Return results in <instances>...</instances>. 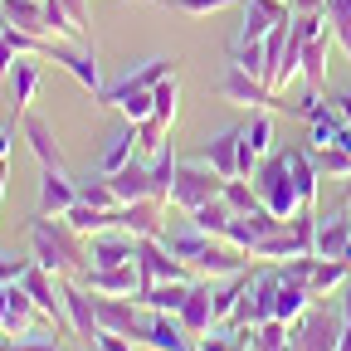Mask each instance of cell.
Returning a JSON list of instances; mask_svg holds the SVG:
<instances>
[{"instance_id": "cell-28", "label": "cell", "mask_w": 351, "mask_h": 351, "mask_svg": "<svg viewBox=\"0 0 351 351\" xmlns=\"http://www.w3.org/2000/svg\"><path fill=\"white\" fill-rule=\"evenodd\" d=\"M327 44H332V34L302 39V83L313 93H322V83H327Z\"/></svg>"}, {"instance_id": "cell-57", "label": "cell", "mask_w": 351, "mask_h": 351, "mask_svg": "<svg viewBox=\"0 0 351 351\" xmlns=\"http://www.w3.org/2000/svg\"><path fill=\"white\" fill-rule=\"evenodd\" d=\"M0 29H5V5H0Z\"/></svg>"}, {"instance_id": "cell-5", "label": "cell", "mask_w": 351, "mask_h": 351, "mask_svg": "<svg viewBox=\"0 0 351 351\" xmlns=\"http://www.w3.org/2000/svg\"><path fill=\"white\" fill-rule=\"evenodd\" d=\"M341 332H346V313H341V307L313 302V307L293 322V346H298V351H337Z\"/></svg>"}, {"instance_id": "cell-40", "label": "cell", "mask_w": 351, "mask_h": 351, "mask_svg": "<svg viewBox=\"0 0 351 351\" xmlns=\"http://www.w3.org/2000/svg\"><path fill=\"white\" fill-rule=\"evenodd\" d=\"M78 200H88V205H98V210H117V191H112V181L98 171V181H83L78 186Z\"/></svg>"}, {"instance_id": "cell-18", "label": "cell", "mask_w": 351, "mask_h": 351, "mask_svg": "<svg viewBox=\"0 0 351 351\" xmlns=\"http://www.w3.org/2000/svg\"><path fill=\"white\" fill-rule=\"evenodd\" d=\"M20 132H25V142H29V152H34L39 171H64V152H59V142H54L49 122H44V117H34V112H25Z\"/></svg>"}, {"instance_id": "cell-33", "label": "cell", "mask_w": 351, "mask_h": 351, "mask_svg": "<svg viewBox=\"0 0 351 351\" xmlns=\"http://www.w3.org/2000/svg\"><path fill=\"white\" fill-rule=\"evenodd\" d=\"M249 346H258V351H293V322H283V317L258 322L249 332Z\"/></svg>"}, {"instance_id": "cell-60", "label": "cell", "mask_w": 351, "mask_h": 351, "mask_svg": "<svg viewBox=\"0 0 351 351\" xmlns=\"http://www.w3.org/2000/svg\"><path fill=\"white\" fill-rule=\"evenodd\" d=\"M244 351H258V346H244Z\"/></svg>"}, {"instance_id": "cell-35", "label": "cell", "mask_w": 351, "mask_h": 351, "mask_svg": "<svg viewBox=\"0 0 351 351\" xmlns=\"http://www.w3.org/2000/svg\"><path fill=\"white\" fill-rule=\"evenodd\" d=\"M176 152L166 147L161 156H152V200H161V205H171V186H176Z\"/></svg>"}, {"instance_id": "cell-50", "label": "cell", "mask_w": 351, "mask_h": 351, "mask_svg": "<svg viewBox=\"0 0 351 351\" xmlns=\"http://www.w3.org/2000/svg\"><path fill=\"white\" fill-rule=\"evenodd\" d=\"M337 117H341V122H346V127H351V88H346V93H341V98H337Z\"/></svg>"}, {"instance_id": "cell-6", "label": "cell", "mask_w": 351, "mask_h": 351, "mask_svg": "<svg viewBox=\"0 0 351 351\" xmlns=\"http://www.w3.org/2000/svg\"><path fill=\"white\" fill-rule=\"evenodd\" d=\"M219 98L234 103V108H269V112H288V108H293L283 93H274V88L263 83V78L244 73L239 64H230V69H225V78H219Z\"/></svg>"}, {"instance_id": "cell-46", "label": "cell", "mask_w": 351, "mask_h": 351, "mask_svg": "<svg viewBox=\"0 0 351 351\" xmlns=\"http://www.w3.org/2000/svg\"><path fill=\"white\" fill-rule=\"evenodd\" d=\"M93 346H103V351H132V337H122V332H98Z\"/></svg>"}, {"instance_id": "cell-36", "label": "cell", "mask_w": 351, "mask_h": 351, "mask_svg": "<svg viewBox=\"0 0 351 351\" xmlns=\"http://www.w3.org/2000/svg\"><path fill=\"white\" fill-rule=\"evenodd\" d=\"M137 147H142V152H152V156H161V152L171 147V122H166V117H156V112H152L147 122H137Z\"/></svg>"}, {"instance_id": "cell-15", "label": "cell", "mask_w": 351, "mask_h": 351, "mask_svg": "<svg viewBox=\"0 0 351 351\" xmlns=\"http://www.w3.org/2000/svg\"><path fill=\"white\" fill-rule=\"evenodd\" d=\"M147 346L152 351H200V337H191L176 313H152L147 317Z\"/></svg>"}, {"instance_id": "cell-25", "label": "cell", "mask_w": 351, "mask_h": 351, "mask_svg": "<svg viewBox=\"0 0 351 351\" xmlns=\"http://www.w3.org/2000/svg\"><path fill=\"white\" fill-rule=\"evenodd\" d=\"M346 244H351V219H346V210H341V215L317 219V244H313V254H317V258H341V254H346Z\"/></svg>"}, {"instance_id": "cell-29", "label": "cell", "mask_w": 351, "mask_h": 351, "mask_svg": "<svg viewBox=\"0 0 351 351\" xmlns=\"http://www.w3.org/2000/svg\"><path fill=\"white\" fill-rule=\"evenodd\" d=\"M346 278H351V263H346V258H317L307 288H313V298H327V293H341Z\"/></svg>"}, {"instance_id": "cell-3", "label": "cell", "mask_w": 351, "mask_h": 351, "mask_svg": "<svg viewBox=\"0 0 351 351\" xmlns=\"http://www.w3.org/2000/svg\"><path fill=\"white\" fill-rule=\"evenodd\" d=\"M249 181H254L258 200L269 205L278 219H293V215L302 210V200H298V186H293V166H288V147L263 156V161H258V171L249 176Z\"/></svg>"}, {"instance_id": "cell-13", "label": "cell", "mask_w": 351, "mask_h": 351, "mask_svg": "<svg viewBox=\"0 0 351 351\" xmlns=\"http://www.w3.org/2000/svg\"><path fill=\"white\" fill-rule=\"evenodd\" d=\"M176 317H181V327H186L191 337H210V332L219 327V317H215V278L191 283V298H186V307H181Z\"/></svg>"}, {"instance_id": "cell-11", "label": "cell", "mask_w": 351, "mask_h": 351, "mask_svg": "<svg viewBox=\"0 0 351 351\" xmlns=\"http://www.w3.org/2000/svg\"><path fill=\"white\" fill-rule=\"evenodd\" d=\"M93 307H98V327L103 332H122L132 341H147V322L137 317V302H132V298H103V293H93Z\"/></svg>"}, {"instance_id": "cell-53", "label": "cell", "mask_w": 351, "mask_h": 351, "mask_svg": "<svg viewBox=\"0 0 351 351\" xmlns=\"http://www.w3.org/2000/svg\"><path fill=\"white\" fill-rule=\"evenodd\" d=\"M5 307H10V283H0V322H5Z\"/></svg>"}, {"instance_id": "cell-17", "label": "cell", "mask_w": 351, "mask_h": 351, "mask_svg": "<svg viewBox=\"0 0 351 351\" xmlns=\"http://www.w3.org/2000/svg\"><path fill=\"white\" fill-rule=\"evenodd\" d=\"M49 59L54 64H64L88 93H103V69H98V59L88 54V49H78V44H64V39H54V49H49Z\"/></svg>"}, {"instance_id": "cell-55", "label": "cell", "mask_w": 351, "mask_h": 351, "mask_svg": "<svg viewBox=\"0 0 351 351\" xmlns=\"http://www.w3.org/2000/svg\"><path fill=\"white\" fill-rule=\"evenodd\" d=\"M337 351H351V317H346V332H341V341H337Z\"/></svg>"}, {"instance_id": "cell-31", "label": "cell", "mask_w": 351, "mask_h": 351, "mask_svg": "<svg viewBox=\"0 0 351 351\" xmlns=\"http://www.w3.org/2000/svg\"><path fill=\"white\" fill-rule=\"evenodd\" d=\"M132 156H137V122H127V127L117 132V137L103 147V161H98V171H103V176H117V171H122Z\"/></svg>"}, {"instance_id": "cell-41", "label": "cell", "mask_w": 351, "mask_h": 351, "mask_svg": "<svg viewBox=\"0 0 351 351\" xmlns=\"http://www.w3.org/2000/svg\"><path fill=\"white\" fill-rule=\"evenodd\" d=\"M152 93H156V117L176 122V103H181V83H176V73H171V78H161Z\"/></svg>"}, {"instance_id": "cell-27", "label": "cell", "mask_w": 351, "mask_h": 351, "mask_svg": "<svg viewBox=\"0 0 351 351\" xmlns=\"http://www.w3.org/2000/svg\"><path fill=\"white\" fill-rule=\"evenodd\" d=\"M249 254H254V258H298V254H313V249L293 234V225H278L274 234H263Z\"/></svg>"}, {"instance_id": "cell-52", "label": "cell", "mask_w": 351, "mask_h": 351, "mask_svg": "<svg viewBox=\"0 0 351 351\" xmlns=\"http://www.w3.org/2000/svg\"><path fill=\"white\" fill-rule=\"evenodd\" d=\"M5 181H10V156H0V200H5Z\"/></svg>"}, {"instance_id": "cell-44", "label": "cell", "mask_w": 351, "mask_h": 351, "mask_svg": "<svg viewBox=\"0 0 351 351\" xmlns=\"http://www.w3.org/2000/svg\"><path fill=\"white\" fill-rule=\"evenodd\" d=\"M337 132H341V117L327 112V117L313 122V137H307V142H313V152H327V147H337Z\"/></svg>"}, {"instance_id": "cell-62", "label": "cell", "mask_w": 351, "mask_h": 351, "mask_svg": "<svg viewBox=\"0 0 351 351\" xmlns=\"http://www.w3.org/2000/svg\"><path fill=\"white\" fill-rule=\"evenodd\" d=\"M93 351H103V346H93Z\"/></svg>"}, {"instance_id": "cell-30", "label": "cell", "mask_w": 351, "mask_h": 351, "mask_svg": "<svg viewBox=\"0 0 351 351\" xmlns=\"http://www.w3.org/2000/svg\"><path fill=\"white\" fill-rule=\"evenodd\" d=\"M230 225H234V210L225 205V195L210 200V205H200V210L191 215V230H200V234H210V239H225Z\"/></svg>"}, {"instance_id": "cell-38", "label": "cell", "mask_w": 351, "mask_h": 351, "mask_svg": "<svg viewBox=\"0 0 351 351\" xmlns=\"http://www.w3.org/2000/svg\"><path fill=\"white\" fill-rule=\"evenodd\" d=\"M161 5H171L176 15L205 20V15H219V10H230V5H244V0H161Z\"/></svg>"}, {"instance_id": "cell-61", "label": "cell", "mask_w": 351, "mask_h": 351, "mask_svg": "<svg viewBox=\"0 0 351 351\" xmlns=\"http://www.w3.org/2000/svg\"><path fill=\"white\" fill-rule=\"evenodd\" d=\"M346 10H351V0H346Z\"/></svg>"}, {"instance_id": "cell-22", "label": "cell", "mask_w": 351, "mask_h": 351, "mask_svg": "<svg viewBox=\"0 0 351 351\" xmlns=\"http://www.w3.org/2000/svg\"><path fill=\"white\" fill-rule=\"evenodd\" d=\"M39 317L44 313L34 307V298L25 293V283H10V307H5V322H0V337H29Z\"/></svg>"}, {"instance_id": "cell-58", "label": "cell", "mask_w": 351, "mask_h": 351, "mask_svg": "<svg viewBox=\"0 0 351 351\" xmlns=\"http://www.w3.org/2000/svg\"><path fill=\"white\" fill-rule=\"evenodd\" d=\"M341 258H346V263H351V244H346V254H341Z\"/></svg>"}, {"instance_id": "cell-23", "label": "cell", "mask_w": 351, "mask_h": 351, "mask_svg": "<svg viewBox=\"0 0 351 351\" xmlns=\"http://www.w3.org/2000/svg\"><path fill=\"white\" fill-rule=\"evenodd\" d=\"M191 298V278H176V283H147L137 298V307H147V313H181Z\"/></svg>"}, {"instance_id": "cell-9", "label": "cell", "mask_w": 351, "mask_h": 351, "mask_svg": "<svg viewBox=\"0 0 351 351\" xmlns=\"http://www.w3.org/2000/svg\"><path fill=\"white\" fill-rule=\"evenodd\" d=\"M166 205L161 200H132V205H117L112 219H117V230H127L132 239H161L166 234Z\"/></svg>"}, {"instance_id": "cell-12", "label": "cell", "mask_w": 351, "mask_h": 351, "mask_svg": "<svg viewBox=\"0 0 351 351\" xmlns=\"http://www.w3.org/2000/svg\"><path fill=\"white\" fill-rule=\"evenodd\" d=\"M78 283H88L103 298H137L142 293V269H137V258H132V263H117V269H88Z\"/></svg>"}, {"instance_id": "cell-54", "label": "cell", "mask_w": 351, "mask_h": 351, "mask_svg": "<svg viewBox=\"0 0 351 351\" xmlns=\"http://www.w3.org/2000/svg\"><path fill=\"white\" fill-rule=\"evenodd\" d=\"M337 298H341V313H346V317H351V278H346V288H341V293H337Z\"/></svg>"}, {"instance_id": "cell-20", "label": "cell", "mask_w": 351, "mask_h": 351, "mask_svg": "<svg viewBox=\"0 0 351 351\" xmlns=\"http://www.w3.org/2000/svg\"><path fill=\"white\" fill-rule=\"evenodd\" d=\"M239 156H244V132H219V137L205 142V152H200V161H205L210 171H219L225 181H234V176H239Z\"/></svg>"}, {"instance_id": "cell-49", "label": "cell", "mask_w": 351, "mask_h": 351, "mask_svg": "<svg viewBox=\"0 0 351 351\" xmlns=\"http://www.w3.org/2000/svg\"><path fill=\"white\" fill-rule=\"evenodd\" d=\"M10 351H59V346H54V341H25V337H15Z\"/></svg>"}, {"instance_id": "cell-34", "label": "cell", "mask_w": 351, "mask_h": 351, "mask_svg": "<svg viewBox=\"0 0 351 351\" xmlns=\"http://www.w3.org/2000/svg\"><path fill=\"white\" fill-rule=\"evenodd\" d=\"M230 64H239L254 78H269V54H263V39H234L230 44Z\"/></svg>"}, {"instance_id": "cell-7", "label": "cell", "mask_w": 351, "mask_h": 351, "mask_svg": "<svg viewBox=\"0 0 351 351\" xmlns=\"http://www.w3.org/2000/svg\"><path fill=\"white\" fill-rule=\"evenodd\" d=\"M137 269H142V288L147 283H176V278L195 274L186 258H176L166 249V239H137Z\"/></svg>"}, {"instance_id": "cell-24", "label": "cell", "mask_w": 351, "mask_h": 351, "mask_svg": "<svg viewBox=\"0 0 351 351\" xmlns=\"http://www.w3.org/2000/svg\"><path fill=\"white\" fill-rule=\"evenodd\" d=\"M317 298H313V288H307L302 278H288V274H278V302H274V317H283V322H298L307 307H313Z\"/></svg>"}, {"instance_id": "cell-47", "label": "cell", "mask_w": 351, "mask_h": 351, "mask_svg": "<svg viewBox=\"0 0 351 351\" xmlns=\"http://www.w3.org/2000/svg\"><path fill=\"white\" fill-rule=\"evenodd\" d=\"M59 5H64V10H69V15H73V20H78L83 29L93 25V10H88V0H59Z\"/></svg>"}, {"instance_id": "cell-4", "label": "cell", "mask_w": 351, "mask_h": 351, "mask_svg": "<svg viewBox=\"0 0 351 351\" xmlns=\"http://www.w3.org/2000/svg\"><path fill=\"white\" fill-rule=\"evenodd\" d=\"M219 195H225V176H219V171H210L205 161H181V166H176V186H171V205L176 210L195 215L200 205H210Z\"/></svg>"}, {"instance_id": "cell-10", "label": "cell", "mask_w": 351, "mask_h": 351, "mask_svg": "<svg viewBox=\"0 0 351 351\" xmlns=\"http://www.w3.org/2000/svg\"><path fill=\"white\" fill-rule=\"evenodd\" d=\"M64 283V307H69V332L73 337H88V341H98V307H93V288L78 283V278H59Z\"/></svg>"}, {"instance_id": "cell-48", "label": "cell", "mask_w": 351, "mask_h": 351, "mask_svg": "<svg viewBox=\"0 0 351 351\" xmlns=\"http://www.w3.org/2000/svg\"><path fill=\"white\" fill-rule=\"evenodd\" d=\"M293 15H327V0H293Z\"/></svg>"}, {"instance_id": "cell-56", "label": "cell", "mask_w": 351, "mask_h": 351, "mask_svg": "<svg viewBox=\"0 0 351 351\" xmlns=\"http://www.w3.org/2000/svg\"><path fill=\"white\" fill-rule=\"evenodd\" d=\"M341 195H346V200H351V176H346V181H341Z\"/></svg>"}, {"instance_id": "cell-32", "label": "cell", "mask_w": 351, "mask_h": 351, "mask_svg": "<svg viewBox=\"0 0 351 351\" xmlns=\"http://www.w3.org/2000/svg\"><path fill=\"white\" fill-rule=\"evenodd\" d=\"M0 5H5V25L49 39V29H44V0H0Z\"/></svg>"}, {"instance_id": "cell-19", "label": "cell", "mask_w": 351, "mask_h": 351, "mask_svg": "<svg viewBox=\"0 0 351 351\" xmlns=\"http://www.w3.org/2000/svg\"><path fill=\"white\" fill-rule=\"evenodd\" d=\"M78 205V186L69 171H39V215H69Z\"/></svg>"}, {"instance_id": "cell-59", "label": "cell", "mask_w": 351, "mask_h": 351, "mask_svg": "<svg viewBox=\"0 0 351 351\" xmlns=\"http://www.w3.org/2000/svg\"><path fill=\"white\" fill-rule=\"evenodd\" d=\"M0 351H10V341H0Z\"/></svg>"}, {"instance_id": "cell-43", "label": "cell", "mask_w": 351, "mask_h": 351, "mask_svg": "<svg viewBox=\"0 0 351 351\" xmlns=\"http://www.w3.org/2000/svg\"><path fill=\"white\" fill-rule=\"evenodd\" d=\"M317 166L332 176V181H346L351 176V152L346 147H327V152H317Z\"/></svg>"}, {"instance_id": "cell-2", "label": "cell", "mask_w": 351, "mask_h": 351, "mask_svg": "<svg viewBox=\"0 0 351 351\" xmlns=\"http://www.w3.org/2000/svg\"><path fill=\"white\" fill-rule=\"evenodd\" d=\"M166 249H171L176 258H186L200 278H215V283H219V278H234V274L249 269V249H239V244H230V239H210V234H200V230L171 234Z\"/></svg>"}, {"instance_id": "cell-21", "label": "cell", "mask_w": 351, "mask_h": 351, "mask_svg": "<svg viewBox=\"0 0 351 351\" xmlns=\"http://www.w3.org/2000/svg\"><path fill=\"white\" fill-rule=\"evenodd\" d=\"M112 191H117V205H132V200H152V161H137L132 156L117 176H108Z\"/></svg>"}, {"instance_id": "cell-16", "label": "cell", "mask_w": 351, "mask_h": 351, "mask_svg": "<svg viewBox=\"0 0 351 351\" xmlns=\"http://www.w3.org/2000/svg\"><path fill=\"white\" fill-rule=\"evenodd\" d=\"M88 258H93V269H117V263H132L137 258V239L127 230H103L88 239Z\"/></svg>"}, {"instance_id": "cell-1", "label": "cell", "mask_w": 351, "mask_h": 351, "mask_svg": "<svg viewBox=\"0 0 351 351\" xmlns=\"http://www.w3.org/2000/svg\"><path fill=\"white\" fill-rule=\"evenodd\" d=\"M29 258L39 269H49L54 278H83L93 269V258H88V234H78L64 215H34L29 225Z\"/></svg>"}, {"instance_id": "cell-39", "label": "cell", "mask_w": 351, "mask_h": 351, "mask_svg": "<svg viewBox=\"0 0 351 351\" xmlns=\"http://www.w3.org/2000/svg\"><path fill=\"white\" fill-rule=\"evenodd\" d=\"M327 25H332V44H341L346 59H351V10H346V0H327Z\"/></svg>"}, {"instance_id": "cell-42", "label": "cell", "mask_w": 351, "mask_h": 351, "mask_svg": "<svg viewBox=\"0 0 351 351\" xmlns=\"http://www.w3.org/2000/svg\"><path fill=\"white\" fill-rule=\"evenodd\" d=\"M171 73H176V59H147L142 69H132L127 78H132V83H142V88H156V83L171 78Z\"/></svg>"}, {"instance_id": "cell-45", "label": "cell", "mask_w": 351, "mask_h": 351, "mask_svg": "<svg viewBox=\"0 0 351 351\" xmlns=\"http://www.w3.org/2000/svg\"><path fill=\"white\" fill-rule=\"evenodd\" d=\"M20 59H25V54L15 49V44H10V39H5V29H0V78H5V73H10V69H15Z\"/></svg>"}, {"instance_id": "cell-8", "label": "cell", "mask_w": 351, "mask_h": 351, "mask_svg": "<svg viewBox=\"0 0 351 351\" xmlns=\"http://www.w3.org/2000/svg\"><path fill=\"white\" fill-rule=\"evenodd\" d=\"M98 103H103V108H117L127 122H147V117L156 112V93H152V88H142V83H132V78L108 83L103 93H98Z\"/></svg>"}, {"instance_id": "cell-37", "label": "cell", "mask_w": 351, "mask_h": 351, "mask_svg": "<svg viewBox=\"0 0 351 351\" xmlns=\"http://www.w3.org/2000/svg\"><path fill=\"white\" fill-rule=\"evenodd\" d=\"M225 205H230L234 215H249V210H254V205H263V200H258L254 181H244V176H234V181H225Z\"/></svg>"}, {"instance_id": "cell-63", "label": "cell", "mask_w": 351, "mask_h": 351, "mask_svg": "<svg viewBox=\"0 0 351 351\" xmlns=\"http://www.w3.org/2000/svg\"><path fill=\"white\" fill-rule=\"evenodd\" d=\"M293 351H298V346H293Z\"/></svg>"}, {"instance_id": "cell-51", "label": "cell", "mask_w": 351, "mask_h": 351, "mask_svg": "<svg viewBox=\"0 0 351 351\" xmlns=\"http://www.w3.org/2000/svg\"><path fill=\"white\" fill-rule=\"evenodd\" d=\"M10 142H15V122L0 127V156H10Z\"/></svg>"}, {"instance_id": "cell-14", "label": "cell", "mask_w": 351, "mask_h": 351, "mask_svg": "<svg viewBox=\"0 0 351 351\" xmlns=\"http://www.w3.org/2000/svg\"><path fill=\"white\" fill-rule=\"evenodd\" d=\"M39 83H44V69H39V59H34V54H25V59L5 73L10 117H25V112H29V103H34V93H39Z\"/></svg>"}, {"instance_id": "cell-26", "label": "cell", "mask_w": 351, "mask_h": 351, "mask_svg": "<svg viewBox=\"0 0 351 351\" xmlns=\"http://www.w3.org/2000/svg\"><path fill=\"white\" fill-rule=\"evenodd\" d=\"M288 166H293V186H298V200H302V210H313L317 205V166H313V156H307L302 147H288Z\"/></svg>"}]
</instances>
